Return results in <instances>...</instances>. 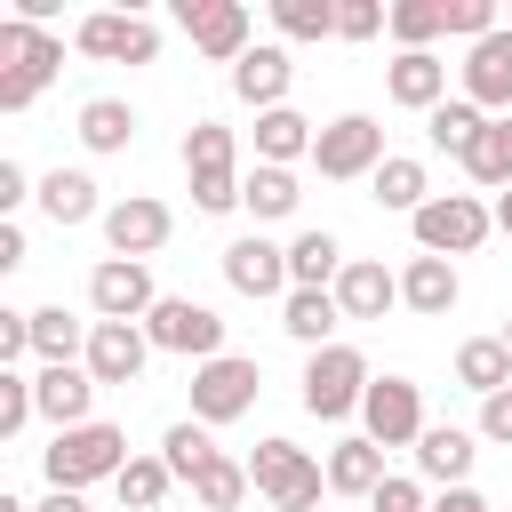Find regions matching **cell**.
Wrapping results in <instances>:
<instances>
[{
    "label": "cell",
    "instance_id": "6da1fadb",
    "mask_svg": "<svg viewBox=\"0 0 512 512\" xmlns=\"http://www.w3.org/2000/svg\"><path fill=\"white\" fill-rule=\"evenodd\" d=\"M56 72H64V40L48 24L0 16V112H32Z\"/></svg>",
    "mask_w": 512,
    "mask_h": 512
},
{
    "label": "cell",
    "instance_id": "7a4b0ae2",
    "mask_svg": "<svg viewBox=\"0 0 512 512\" xmlns=\"http://www.w3.org/2000/svg\"><path fill=\"white\" fill-rule=\"evenodd\" d=\"M40 472H48V488H96V480H120L128 472V432L120 424H72V432H56L48 448H40Z\"/></svg>",
    "mask_w": 512,
    "mask_h": 512
},
{
    "label": "cell",
    "instance_id": "3957f363",
    "mask_svg": "<svg viewBox=\"0 0 512 512\" xmlns=\"http://www.w3.org/2000/svg\"><path fill=\"white\" fill-rule=\"evenodd\" d=\"M184 184H192V208L200 216L240 208V136L224 120H192L184 128Z\"/></svg>",
    "mask_w": 512,
    "mask_h": 512
},
{
    "label": "cell",
    "instance_id": "277c9868",
    "mask_svg": "<svg viewBox=\"0 0 512 512\" xmlns=\"http://www.w3.org/2000/svg\"><path fill=\"white\" fill-rule=\"evenodd\" d=\"M368 360L352 352V344H320V352H304V376H296V400H304V416H320V424H344V416H360V400H368Z\"/></svg>",
    "mask_w": 512,
    "mask_h": 512
},
{
    "label": "cell",
    "instance_id": "5b68a950",
    "mask_svg": "<svg viewBox=\"0 0 512 512\" xmlns=\"http://www.w3.org/2000/svg\"><path fill=\"white\" fill-rule=\"evenodd\" d=\"M248 480H256V496L272 512H320V496H328V464L312 448H296V440H256Z\"/></svg>",
    "mask_w": 512,
    "mask_h": 512
},
{
    "label": "cell",
    "instance_id": "8992f818",
    "mask_svg": "<svg viewBox=\"0 0 512 512\" xmlns=\"http://www.w3.org/2000/svg\"><path fill=\"white\" fill-rule=\"evenodd\" d=\"M408 232H416V256H472L488 232H496V208L480 200V192H432L416 216H408Z\"/></svg>",
    "mask_w": 512,
    "mask_h": 512
},
{
    "label": "cell",
    "instance_id": "52a82bcc",
    "mask_svg": "<svg viewBox=\"0 0 512 512\" xmlns=\"http://www.w3.org/2000/svg\"><path fill=\"white\" fill-rule=\"evenodd\" d=\"M256 392H264V368L248 360V352H216V360H200L192 368V416L216 432V424H240L248 408H256Z\"/></svg>",
    "mask_w": 512,
    "mask_h": 512
},
{
    "label": "cell",
    "instance_id": "ba28073f",
    "mask_svg": "<svg viewBox=\"0 0 512 512\" xmlns=\"http://www.w3.org/2000/svg\"><path fill=\"white\" fill-rule=\"evenodd\" d=\"M392 152H384V128L368 120V112H336L328 128H320V144H312V168L328 176V184H360V176H376Z\"/></svg>",
    "mask_w": 512,
    "mask_h": 512
},
{
    "label": "cell",
    "instance_id": "9c48e42d",
    "mask_svg": "<svg viewBox=\"0 0 512 512\" xmlns=\"http://www.w3.org/2000/svg\"><path fill=\"white\" fill-rule=\"evenodd\" d=\"M72 48L96 56V64H152L160 56V24L136 16V8H96L72 24Z\"/></svg>",
    "mask_w": 512,
    "mask_h": 512
},
{
    "label": "cell",
    "instance_id": "30bf717a",
    "mask_svg": "<svg viewBox=\"0 0 512 512\" xmlns=\"http://www.w3.org/2000/svg\"><path fill=\"white\" fill-rule=\"evenodd\" d=\"M144 336H152V352H176V360H192V368L224 352V320H216L208 304H192V296H160L152 320H144Z\"/></svg>",
    "mask_w": 512,
    "mask_h": 512
},
{
    "label": "cell",
    "instance_id": "8fae6325",
    "mask_svg": "<svg viewBox=\"0 0 512 512\" xmlns=\"http://www.w3.org/2000/svg\"><path fill=\"white\" fill-rule=\"evenodd\" d=\"M360 432L376 448H416L424 440V384L416 376H376L360 400Z\"/></svg>",
    "mask_w": 512,
    "mask_h": 512
},
{
    "label": "cell",
    "instance_id": "7c38bea8",
    "mask_svg": "<svg viewBox=\"0 0 512 512\" xmlns=\"http://www.w3.org/2000/svg\"><path fill=\"white\" fill-rule=\"evenodd\" d=\"M176 24H184V40L208 56V64H240L256 40H248V0H176Z\"/></svg>",
    "mask_w": 512,
    "mask_h": 512
},
{
    "label": "cell",
    "instance_id": "4fadbf2b",
    "mask_svg": "<svg viewBox=\"0 0 512 512\" xmlns=\"http://www.w3.org/2000/svg\"><path fill=\"white\" fill-rule=\"evenodd\" d=\"M168 232H176V208H168V200H152V192H128V200H112V208H104V248H112V256L152 264V256L168 248Z\"/></svg>",
    "mask_w": 512,
    "mask_h": 512
},
{
    "label": "cell",
    "instance_id": "5bb4252c",
    "mask_svg": "<svg viewBox=\"0 0 512 512\" xmlns=\"http://www.w3.org/2000/svg\"><path fill=\"white\" fill-rule=\"evenodd\" d=\"M152 304H160V288H152V264H136V256H104L96 272H88V312L96 320H152Z\"/></svg>",
    "mask_w": 512,
    "mask_h": 512
},
{
    "label": "cell",
    "instance_id": "9a60e30c",
    "mask_svg": "<svg viewBox=\"0 0 512 512\" xmlns=\"http://www.w3.org/2000/svg\"><path fill=\"white\" fill-rule=\"evenodd\" d=\"M456 80H464V104H480L488 120H504L512 112V24L488 32V40H472L464 64H456Z\"/></svg>",
    "mask_w": 512,
    "mask_h": 512
},
{
    "label": "cell",
    "instance_id": "2e32d148",
    "mask_svg": "<svg viewBox=\"0 0 512 512\" xmlns=\"http://www.w3.org/2000/svg\"><path fill=\"white\" fill-rule=\"evenodd\" d=\"M288 88H296L288 40H256V48L232 64V96H240L248 112H280V104H288Z\"/></svg>",
    "mask_w": 512,
    "mask_h": 512
},
{
    "label": "cell",
    "instance_id": "e0dca14e",
    "mask_svg": "<svg viewBox=\"0 0 512 512\" xmlns=\"http://www.w3.org/2000/svg\"><path fill=\"white\" fill-rule=\"evenodd\" d=\"M144 360H152V336H144L136 320H96V328H88V360H80V368H88L96 384H136Z\"/></svg>",
    "mask_w": 512,
    "mask_h": 512
},
{
    "label": "cell",
    "instance_id": "ac0fdd59",
    "mask_svg": "<svg viewBox=\"0 0 512 512\" xmlns=\"http://www.w3.org/2000/svg\"><path fill=\"white\" fill-rule=\"evenodd\" d=\"M224 280H232L240 296H288V288H296V280H288V248L264 240V232H240V240L224 248Z\"/></svg>",
    "mask_w": 512,
    "mask_h": 512
},
{
    "label": "cell",
    "instance_id": "d6986e66",
    "mask_svg": "<svg viewBox=\"0 0 512 512\" xmlns=\"http://www.w3.org/2000/svg\"><path fill=\"white\" fill-rule=\"evenodd\" d=\"M384 96H392L400 112H440V104H448V64H440L432 48H400V56L384 64Z\"/></svg>",
    "mask_w": 512,
    "mask_h": 512
},
{
    "label": "cell",
    "instance_id": "ffe728a7",
    "mask_svg": "<svg viewBox=\"0 0 512 512\" xmlns=\"http://www.w3.org/2000/svg\"><path fill=\"white\" fill-rule=\"evenodd\" d=\"M96 392H104V384H96L80 360H72V368H40V376H32V400H40V416H48L56 432L96 424V416H88V408H96Z\"/></svg>",
    "mask_w": 512,
    "mask_h": 512
},
{
    "label": "cell",
    "instance_id": "44dd1931",
    "mask_svg": "<svg viewBox=\"0 0 512 512\" xmlns=\"http://www.w3.org/2000/svg\"><path fill=\"white\" fill-rule=\"evenodd\" d=\"M456 296H464V280H456L448 256H408V264H400V304H408L416 320H448Z\"/></svg>",
    "mask_w": 512,
    "mask_h": 512
},
{
    "label": "cell",
    "instance_id": "7402d4cb",
    "mask_svg": "<svg viewBox=\"0 0 512 512\" xmlns=\"http://www.w3.org/2000/svg\"><path fill=\"white\" fill-rule=\"evenodd\" d=\"M408 456H416L424 480L464 488V480H472V456H480V432H464V424H424V440H416Z\"/></svg>",
    "mask_w": 512,
    "mask_h": 512
},
{
    "label": "cell",
    "instance_id": "603a6c76",
    "mask_svg": "<svg viewBox=\"0 0 512 512\" xmlns=\"http://www.w3.org/2000/svg\"><path fill=\"white\" fill-rule=\"evenodd\" d=\"M96 192H104V184H96L88 168H48L32 200H40V216H48V224H64V232H72V224H88V216L104 224V200H96Z\"/></svg>",
    "mask_w": 512,
    "mask_h": 512
},
{
    "label": "cell",
    "instance_id": "cb8c5ba5",
    "mask_svg": "<svg viewBox=\"0 0 512 512\" xmlns=\"http://www.w3.org/2000/svg\"><path fill=\"white\" fill-rule=\"evenodd\" d=\"M320 464H328V496H360V504H368V496H376V488L392 480V472H384V448H376L368 432L336 440V448H328Z\"/></svg>",
    "mask_w": 512,
    "mask_h": 512
},
{
    "label": "cell",
    "instance_id": "d4e9b609",
    "mask_svg": "<svg viewBox=\"0 0 512 512\" xmlns=\"http://www.w3.org/2000/svg\"><path fill=\"white\" fill-rule=\"evenodd\" d=\"M336 304H344V320H384L400 304V272H384L376 256H352L336 280Z\"/></svg>",
    "mask_w": 512,
    "mask_h": 512
},
{
    "label": "cell",
    "instance_id": "484cf974",
    "mask_svg": "<svg viewBox=\"0 0 512 512\" xmlns=\"http://www.w3.org/2000/svg\"><path fill=\"white\" fill-rule=\"evenodd\" d=\"M280 328H288L304 352L336 344V328H344V304H336V288H288V296H280Z\"/></svg>",
    "mask_w": 512,
    "mask_h": 512
},
{
    "label": "cell",
    "instance_id": "4316f807",
    "mask_svg": "<svg viewBox=\"0 0 512 512\" xmlns=\"http://www.w3.org/2000/svg\"><path fill=\"white\" fill-rule=\"evenodd\" d=\"M312 144H320V128H312L296 104L256 112V160H264V168H296V160H312Z\"/></svg>",
    "mask_w": 512,
    "mask_h": 512
},
{
    "label": "cell",
    "instance_id": "83f0119b",
    "mask_svg": "<svg viewBox=\"0 0 512 512\" xmlns=\"http://www.w3.org/2000/svg\"><path fill=\"white\" fill-rule=\"evenodd\" d=\"M88 328H96V320H72L64 304H32V360H40V368L88 360Z\"/></svg>",
    "mask_w": 512,
    "mask_h": 512
},
{
    "label": "cell",
    "instance_id": "f1b7e54d",
    "mask_svg": "<svg viewBox=\"0 0 512 512\" xmlns=\"http://www.w3.org/2000/svg\"><path fill=\"white\" fill-rule=\"evenodd\" d=\"M344 264H352V256H344V240H336L328 224H312V232L288 240V280H296V288H336Z\"/></svg>",
    "mask_w": 512,
    "mask_h": 512
},
{
    "label": "cell",
    "instance_id": "f546056e",
    "mask_svg": "<svg viewBox=\"0 0 512 512\" xmlns=\"http://www.w3.org/2000/svg\"><path fill=\"white\" fill-rule=\"evenodd\" d=\"M72 136H80L88 152H128V144H136V104H128V96H88L80 120H72Z\"/></svg>",
    "mask_w": 512,
    "mask_h": 512
},
{
    "label": "cell",
    "instance_id": "4dcf8cb0",
    "mask_svg": "<svg viewBox=\"0 0 512 512\" xmlns=\"http://www.w3.org/2000/svg\"><path fill=\"white\" fill-rule=\"evenodd\" d=\"M368 200H376V208H392V216H416V208L432 200V176H424V160H416V152H392V160L368 176Z\"/></svg>",
    "mask_w": 512,
    "mask_h": 512
},
{
    "label": "cell",
    "instance_id": "1f68e13d",
    "mask_svg": "<svg viewBox=\"0 0 512 512\" xmlns=\"http://www.w3.org/2000/svg\"><path fill=\"white\" fill-rule=\"evenodd\" d=\"M240 208H248L256 224H280V216H296V208H304V184H296V168H264V160H256V168L240 176Z\"/></svg>",
    "mask_w": 512,
    "mask_h": 512
},
{
    "label": "cell",
    "instance_id": "d6a6232c",
    "mask_svg": "<svg viewBox=\"0 0 512 512\" xmlns=\"http://www.w3.org/2000/svg\"><path fill=\"white\" fill-rule=\"evenodd\" d=\"M456 384L480 392V400L504 392V384H512V344H504V336H464V344H456Z\"/></svg>",
    "mask_w": 512,
    "mask_h": 512
},
{
    "label": "cell",
    "instance_id": "836d02e7",
    "mask_svg": "<svg viewBox=\"0 0 512 512\" xmlns=\"http://www.w3.org/2000/svg\"><path fill=\"white\" fill-rule=\"evenodd\" d=\"M456 168H464L480 192H512V112H504V120H488V128H480V144H472Z\"/></svg>",
    "mask_w": 512,
    "mask_h": 512
},
{
    "label": "cell",
    "instance_id": "e575fe53",
    "mask_svg": "<svg viewBox=\"0 0 512 512\" xmlns=\"http://www.w3.org/2000/svg\"><path fill=\"white\" fill-rule=\"evenodd\" d=\"M480 128H488V112L464 104V96H448L440 112H424V136H432V152H448V160H464V152L480 144Z\"/></svg>",
    "mask_w": 512,
    "mask_h": 512
},
{
    "label": "cell",
    "instance_id": "d590c367",
    "mask_svg": "<svg viewBox=\"0 0 512 512\" xmlns=\"http://www.w3.org/2000/svg\"><path fill=\"white\" fill-rule=\"evenodd\" d=\"M216 456H224V448L208 440V424H200V416H184V424H168V432H160V464H168L184 488H192V472H200V464H216Z\"/></svg>",
    "mask_w": 512,
    "mask_h": 512
},
{
    "label": "cell",
    "instance_id": "8d00e7d4",
    "mask_svg": "<svg viewBox=\"0 0 512 512\" xmlns=\"http://www.w3.org/2000/svg\"><path fill=\"white\" fill-rule=\"evenodd\" d=\"M256 480H248V464L240 456H216V464H200L192 472V504L200 512H240V496H248Z\"/></svg>",
    "mask_w": 512,
    "mask_h": 512
},
{
    "label": "cell",
    "instance_id": "74e56055",
    "mask_svg": "<svg viewBox=\"0 0 512 512\" xmlns=\"http://www.w3.org/2000/svg\"><path fill=\"white\" fill-rule=\"evenodd\" d=\"M168 488H176V472H168L160 456H128V472L112 480L120 512H160V504H168Z\"/></svg>",
    "mask_w": 512,
    "mask_h": 512
},
{
    "label": "cell",
    "instance_id": "f35d334b",
    "mask_svg": "<svg viewBox=\"0 0 512 512\" xmlns=\"http://www.w3.org/2000/svg\"><path fill=\"white\" fill-rule=\"evenodd\" d=\"M280 40H336V0H272Z\"/></svg>",
    "mask_w": 512,
    "mask_h": 512
},
{
    "label": "cell",
    "instance_id": "ab89813d",
    "mask_svg": "<svg viewBox=\"0 0 512 512\" xmlns=\"http://www.w3.org/2000/svg\"><path fill=\"white\" fill-rule=\"evenodd\" d=\"M448 32V8L440 0H392V40L400 48H432Z\"/></svg>",
    "mask_w": 512,
    "mask_h": 512
},
{
    "label": "cell",
    "instance_id": "60d3db41",
    "mask_svg": "<svg viewBox=\"0 0 512 512\" xmlns=\"http://www.w3.org/2000/svg\"><path fill=\"white\" fill-rule=\"evenodd\" d=\"M32 416H40V400H32V376H24V368H0V440H16Z\"/></svg>",
    "mask_w": 512,
    "mask_h": 512
},
{
    "label": "cell",
    "instance_id": "b9f144b4",
    "mask_svg": "<svg viewBox=\"0 0 512 512\" xmlns=\"http://www.w3.org/2000/svg\"><path fill=\"white\" fill-rule=\"evenodd\" d=\"M376 32H392L384 0H336V40H376Z\"/></svg>",
    "mask_w": 512,
    "mask_h": 512
},
{
    "label": "cell",
    "instance_id": "7bdbcfd3",
    "mask_svg": "<svg viewBox=\"0 0 512 512\" xmlns=\"http://www.w3.org/2000/svg\"><path fill=\"white\" fill-rule=\"evenodd\" d=\"M448 8V32L472 48V40H488V32H504V16H496V0H440Z\"/></svg>",
    "mask_w": 512,
    "mask_h": 512
},
{
    "label": "cell",
    "instance_id": "ee69618b",
    "mask_svg": "<svg viewBox=\"0 0 512 512\" xmlns=\"http://www.w3.org/2000/svg\"><path fill=\"white\" fill-rule=\"evenodd\" d=\"M368 512H432V496H424V480H400V472H392V480L368 496Z\"/></svg>",
    "mask_w": 512,
    "mask_h": 512
},
{
    "label": "cell",
    "instance_id": "f6af8a7d",
    "mask_svg": "<svg viewBox=\"0 0 512 512\" xmlns=\"http://www.w3.org/2000/svg\"><path fill=\"white\" fill-rule=\"evenodd\" d=\"M480 440H488V448H512V384L480 400Z\"/></svg>",
    "mask_w": 512,
    "mask_h": 512
},
{
    "label": "cell",
    "instance_id": "bcb514c9",
    "mask_svg": "<svg viewBox=\"0 0 512 512\" xmlns=\"http://www.w3.org/2000/svg\"><path fill=\"white\" fill-rule=\"evenodd\" d=\"M32 360V312H0V368Z\"/></svg>",
    "mask_w": 512,
    "mask_h": 512
},
{
    "label": "cell",
    "instance_id": "7dc6e473",
    "mask_svg": "<svg viewBox=\"0 0 512 512\" xmlns=\"http://www.w3.org/2000/svg\"><path fill=\"white\" fill-rule=\"evenodd\" d=\"M32 192H40V184L24 176V160H0V216H16V208H24Z\"/></svg>",
    "mask_w": 512,
    "mask_h": 512
},
{
    "label": "cell",
    "instance_id": "c3c4849f",
    "mask_svg": "<svg viewBox=\"0 0 512 512\" xmlns=\"http://www.w3.org/2000/svg\"><path fill=\"white\" fill-rule=\"evenodd\" d=\"M24 256H32V240H24V224H16V216H0V272H16Z\"/></svg>",
    "mask_w": 512,
    "mask_h": 512
},
{
    "label": "cell",
    "instance_id": "681fc988",
    "mask_svg": "<svg viewBox=\"0 0 512 512\" xmlns=\"http://www.w3.org/2000/svg\"><path fill=\"white\" fill-rule=\"evenodd\" d=\"M432 512H488V496L464 480V488H440V496H432Z\"/></svg>",
    "mask_w": 512,
    "mask_h": 512
},
{
    "label": "cell",
    "instance_id": "f907efd6",
    "mask_svg": "<svg viewBox=\"0 0 512 512\" xmlns=\"http://www.w3.org/2000/svg\"><path fill=\"white\" fill-rule=\"evenodd\" d=\"M32 512H88V496H80V488H48Z\"/></svg>",
    "mask_w": 512,
    "mask_h": 512
},
{
    "label": "cell",
    "instance_id": "816d5d0a",
    "mask_svg": "<svg viewBox=\"0 0 512 512\" xmlns=\"http://www.w3.org/2000/svg\"><path fill=\"white\" fill-rule=\"evenodd\" d=\"M496 232L512 240V192H496Z\"/></svg>",
    "mask_w": 512,
    "mask_h": 512
},
{
    "label": "cell",
    "instance_id": "f5cc1de1",
    "mask_svg": "<svg viewBox=\"0 0 512 512\" xmlns=\"http://www.w3.org/2000/svg\"><path fill=\"white\" fill-rule=\"evenodd\" d=\"M0 512H32V504H24V496H0Z\"/></svg>",
    "mask_w": 512,
    "mask_h": 512
},
{
    "label": "cell",
    "instance_id": "db71d44e",
    "mask_svg": "<svg viewBox=\"0 0 512 512\" xmlns=\"http://www.w3.org/2000/svg\"><path fill=\"white\" fill-rule=\"evenodd\" d=\"M496 336H504V344H512V312H504V328H496Z\"/></svg>",
    "mask_w": 512,
    "mask_h": 512
}]
</instances>
